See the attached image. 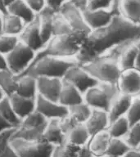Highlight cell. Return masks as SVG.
Masks as SVG:
<instances>
[{
  "instance_id": "cell-1",
  "label": "cell",
  "mask_w": 140,
  "mask_h": 157,
  "mask_svg": "<svg viewBox=\"0 0 140 157\" xmlns=\"http://www.w3.org/2000/svg\"><path fill=\"white\" fill-rule=\"evenodd\" d=\"M140 39V25L129 21L120 14H115L107 25L91 30L85 37L76 56L79 65L104 56L118 46Z\"/></svg>"
},
{
  "instance_id": "cell-2",
  "label": "cell",
  "mask_w": 140,
  "mask_h": 157,
  "mask_svg": "<svg viewBox=\"0 0 140 157\" xmlns=\"http://www.w3.org/2000/svg\"><path fill=\"white\" fill-rule=\"evenodd\" d=\"M86 36L87 35L77 33L52 36L39 52H37L34 61L46 56L76 59Z\"/></svg>"
},
{
  "instance_id": "cell-3",
  "label": "cell",
  "mask_w": 140,
  "mask_h": 157,
  "mask_svg": "<svg viewBox=\"0 0 140 157\" xmlns=\"http://www.w3.org/2000/svg\"><path fill=\"white\" fill-rule=\"evenodd\" d=\"M77 64L75 58L42 56L34 60L25 74H29L36 78L48 77L63 79L67 71Z\"/></svg>"
},
{
  "instance_id": "cell-4",
  "label": "cell",
  "mask_w": 140,
  "mask_h": 157,
  "mask_svg": "<svg viewBox=\"0 0 140 157\" xmlns=\"http://www.w3.org/2000/svg\"><path fill=\"white\" fill-rule=\"evenodd\" d=\"M98 83L117 84L121 74L118 61L108 56H98L80 65Z\"/></svg>"
},
{
  "instance_id": "cell-5",
  "label": "cell",
  "mask_w": 140,
  "mask_h": 157,
  "mask_svg": "<svg viewBox=\"0 0 140 157\" xmlns=\"http://www.w3.org/2000/svg\"><path fill=\"white\" fill-rule=\"evenodd\" d=\"M120 93L117 84L98 83L84 94V101L92 109L108 111L113 100Z\"/></svg>"
},
{
  "instance_id": "cell-6",
  "label": "cell",
  "mask_w": 140,
  "mask_h": 157,
  "mask_svg": "<svg viewBox=\"0 0 140 157\" xmlns=\"http://www.w3.org/2000/svg\"><path fill=\"white\" fill-rule=\"evenodd\" d=\"M11 144L19 157H52L55 149L43 139L25 140L12 136Z\"/></svg>"
},
{
  "instance_id": "cell-7",
  "label": "cell",
  "mask_w": 140,
  "mask_h": 157,
  "mask_svg": "<svg viewBox=\"0 0 140 157\" xmlns=\"http://www.w3.org/2000/svg\"><path fill=\"white\" fill-rule=\"evenodd\" d=\"M36 52L21 42L8 52L6 56L7 68L16 75H24L35 57Z\"/></svg>"
},
{
  "instance_id": "cell-8",
  "label": "cell",
  "mask_w": 140,
  "mask_h": 157,
  "mask_svg": "<svg viewBox=\"0 0 140 157\" xmlns=\"http://www.w3.org/2000/svg\"><path fill=\"white\" fill-rule=\"evenodd\" d=\"M66 19L73 32L88 35L91 29L86 23L83 12L71 2H66L58 11Z\"/></svg>"
},
{
  "instance_id": "cell-9",
  "label": "cell",
  "mask_w": 140,
  "mask_h": 157,
  "mask_svg": "<svg viewBox=\"0 0 140 157\" xmlns=\"http://www.w3.org/2000/svg\"><path fill=\"white\" fill-rule=\"evenodd\" d=\"M63 79L78 88L83 94H84L89 88L98 83V81L83 66L79 64L72 66L67 71Z\"/></svg>"
},
{
  "instance_id": "cell-10",
  "label": "cell",
  "mask_w": 140,
  "mask_h": 157,
  "mask_svg": "<svg viewBox=\"0 0 140 157\" xmlns=\"http://www.w3.org/2000/svg\"><path fill=\"white\" fill-rule=\"evenodd\" d=\"M35 110L44 115L48 120H61L69 114L68 107L39 95L35 98Z\"/></svg>"
},
{
  "instance_id": "cell-11",
  "label": "cell",
  "mask_w": 140,
  "mask_h": 157,
  "mask_svg": "<svg viewBox=\"0 0 140 157\" xmlns=\"http://www.w3.org/2000/svg\"><path fill=\"white\" fill-rule=\"evenodd\" d=\"M120 93L132 98L140 95V71L136 68L121 71L117 82Z\"/></svg>"
},
{
  "instance_id": "cell-12",
  "label": "cell",
  "mask_w": 140,
  "mask_h": 157,
  "mask_svg": "<svg viewBox=\"0 0 140 157\" xmlns=\"http://www.w3.org/2000/svg\"><path fill=\"white\" fill-rule=\"evenodd\" d=\"M18 38L20 42L25 44L35 52H39L44 46L40 34V27L38 16L35 17L34 21L25 24L24 29Z\"/></svg>"
},
{
  "instance_id": "cell-13",
  "label": "cell",
  "mask_w": 140,
  "mask_h": 157,
  "mask_svg": "<svg viewBox=\"0 0 140 157\" xmlns=\"http://www.w3.org/2000/svg\"><path fill=\"white\" fill-rule=\"evenodd\" d=\"M63 79L48 77L37 78V89L38 95L49 100L58 102L59 96L61 93Z\"/></svg>"
},
{
  "instance_id": "cell-14",
  "label": "cell",
  "mask_w": 140,
  "mask_h": 157,
  "mask_svg": "<svg viewBox=\"0 0 140 157\" xmlns=\"http://www.w3.org/2000/svg\"><path fill=\"white\" fill-rule=\"evenodd\" d=\"M83 13L86 23L91 30L100 29L107 25L115 15L111 10L107 9H87Z\"/></svg>"
},
{
  "instance_id": "cell-15",
  "label": "cell",
  "mask_w": 140,
  "mask_h": 157,
  "mask_svg": "<svg viewBox=\"0 0 140 157\" xmlns=\"http://www.w3.org/2000/svg\"><path fill=\"white\" fill-rule=\"evenodd\" d=\"M91 137L103 131H107L110 125V119L107 111L93 109L88 120L84 124Z\"/></svg>"
},
{
  "instance_id": "cell-16",
  "label": "cell",
  "mask_w": 140,
  "mask_h": 157,
  "mask_svg": "<svg viewBox=\"0 0 140 157\" xmlns=\"http://www.w3.org/2000/svg\"><path fill=\"white\" fill-rule=\"evenodd\" d=\"M42 138L54 147L66 144V136L61 127L60 120H48Z\"/></svg>"
},
{
  "instance_id": "cell-17",
  "label": "cell",
  "mask_w": 140,
  "mask_h": 157,
  "mask_svg": "<svg viewBox=\"0 0 140 157\" xmlns=\"http://www.w3.org/2000/svg\"><path fill=\"white\" fill-rule=\"evenodd\" d=\"M58 102L69 108L84 102V94L78 88L63 79Z\"/></svg>"
},
{
  "instance_id": "cell-18",
  "label": "cell",
  "mask_w": 140,
  "mask_h": 157,
  "mask_svg": "<svg viewBox=\"0 0 140 157\" xmlns=\"http://www.w3.org/2000/svg\"><path fill=\"white\" fill-rule=\"evenodd\" d=\"M8 98L13 110L21 120L35 110V99L25 98L17 93L12 94Z\"/></svg>"
},
{
  "instance_id": "cell-19",
  "label": "cell",
  "mask_w": 140,
  "mask_h": 157,
  "mask_svg": "<svg viewBox=\"0 0 140 157\" xmlns=\"http://www.w3.org/2000/svg\"><path fill=\"white\" fill-rule=\"evenodd\" d=\"M16 93L25 98L35 99L38 96L36 77L29 74L18 76Z\"/></svg>"
},
{
  "instance_id": "cell-20",
  "label": "cell",
  "mask_w": 140,
  "mask_h": 157,
  "mask_svg": "<svg viewBox=\"0 0 140 157\" xmlns=\"http://www.w3.org/2000/svg\"><path fill=\"white\" fill-rule=\"evenodd\" d=\"M133 98L130 96L125 95L122 93H119V95L113 100L109 110L108 116L110 119V123L118 118L125 116L130 108Z\"/></svg>"
},
{
  "instance_id": "cell-21",
  "label": "cell",
  "mask_w": 140,
  "mask_h": 157,
  "mask_svg": "<svg viewBox=\"0 0 140 157\" xmlns=\"http://www.w3.org/2000/svg\"><path fill=\"white\" fill-rule=\"evenodd\" d=\"M136 41L130 42L123 47L118 57V64L121 71L135 68L138 55V47Z\"/></svg>"
},
{
  "instance_id": "cell-22",
  "label": "cell",
  "mask_w": 140,
  "mask_h": 157,
  "mask_svg": "<svg viewBox=\"0 0 140 157\" xmlns=\"http://www.w3.org/2000/svg\"><path fill=\"white\" fill-rule=\"evenodd\" d=\"M111 136L107 130L93 135L91 137L87 148L94 157H101L107 154Z\"/></svg>"
},
{
  "instance_id": "cell-23",
  "label": "cell",
  "mask_w": 140,
  "mask_h": 157,
  "mask_svg": "<svg viewBox=\"0 0 140 157\" xmlns=\"http://www.w3.org/2000/svg\"><path fill=\"white\" fill-rule=\"evenodd\" d=\"M56 12L46 6L39 14H37L40 27V34L45 44L52 37V21Z\"/></svg>"
},
{
  "instance_id": "cell-24",
  "label": "cell",
  "mask_w": 140,
  "mask_h": 157,
  "mask_svg": "<svg viewBox=\"0 0 140 157\" xmlns=\"http://www.w3.org/2000/svg\"><path fill=\"white\" fill-rule=\"evenodd\" d=\"M119 12L133 24L140 25V0H119Z\"/></svg>"
},
{
  "instance_id": "cell-25",
  "label": "cell",
  "mask_w": 140,
  "mask_h": 157,
  "mask_svg": "<svg viewBox=\"0 0 140 157\" xmlns=\"http://www.w3.org/2000/svg\"><path fill=\"white\" fill-rule=\"evenodd\" d=\"M91 135L84 124H80L71 128L66 134V143L78 147H87Z\"/></svg>"
},
{
  "instance_id": "cell-26",
  "label": "cell",
  "mask_w": 140,
  "mask_h": 157,
  "mask_svg": "<svg viewBox=\"0 0 140 157\" xmlns=\"http://www.w3.org/2000/svg\"><path fill=\"white\" fill-rule=\"evenodd\" d=\"M7 13L17 16L27 24L35 19L37 14L29 7L24 0H16L7 8Z\"/></svg>"
},
{
  "instance_id": "cell-27",
  "label": "cell",
  "mask_w": 140,
  "mask_h": 157,
  "mask_svg": "<svg viewBox=\"0 0 140 157\" xmlns=\"http://www.w3.org/2000/svg\"><path fill=\"white\" fill-rule=\"evenodd\" d=\"M25 25V23L17 16L10 13L2 16V34L18 37Z\"/></svg>"
},
{
  "instance_id": "cell-28",
  "label": "cell",
  "mask_w": 140,
  "mask_h": 157,
  "mask_svg": "<svg viewBox=\"0 0 140 157\" xmlns=\"http://www.w3.org/2000/svg\"><path fill=\"white\" fill-rule=\"evenodd\" d=\"M18 75L5 69L0 70V90L7 97L16 93L17 88Z\"/></svg>"
},
{
  "instance_id": "cell-29",
  "label": "cell",
  "mask_w": 140,
  "mask_h": 157,
  "mask_svg": "<svg viewBox=\"0 0 140 157\" xmlns=\"http://www.w3.org/2000/svg\"><path fill=\"white\" fill-rule=\"evenodd\" d=\"M48 120L40 113L34 110L29 115L22 119L19 127L28 128V129L41 130L44 131L46 127Z\"/></svg>"
},
{
  "instance_id": "cell-30",
  "label": "cell",
  "mask_w": 140,
  "mask_h": 157,
  "mask_svg": "<svg viewBox=\"0 0 140 157\" xmlns=\"http://www.w3.org/2000/svg\"><path fill=\"white\" fill-rule=\"evenodd\" d=\"M68 115L77 124H85L92 113V108L84 101L69 107Z\"/></svg>"
},
{
  "instance_id": "cell-31",
  "label": "cell",
  "mask_w": 140,
  "mask_h": 157,
  "mask_svg": "<svg viewBox=\"0 0 140 157\" xmlns=\"http://www.w3.org/2000/svg\"><path fill=\"white\" fill-rule=\"evenodd\" d=\"M0 115L9 123L14 128H17L20 126L21 120L20 119L16 112L13 110L9 98L5 96L2 100L0 101Z\"/></svg>"
},
{
  "instance_id": "cell-32",
  "label": "cell",
  "mask_w": 140,
  "mask_h": 157,
  "mask_svg": "<svg viewBox=\"0 0 140 157\" xmlns=\"http://www.w3.org/2000/svg\"><path fill=\"white\" fill-rule=\"evenodd\" d=\"M130 124L126 116L118 118L110 123L107 132L111 137L113 138H124L130 129Z\"/></svg>"
},
{
  "instance_id": "cell-33",
  "label": "cell",
  "mask_w": 140,
  "mask_h": 157,
  "mask_svg": "<svg viewBox=\"0 0 140 157\" xmlns=\"http://www.w3.org/2000/svg\"><path fill=\"white\" fill-rule=\"evenodd\" d=\"M15 128H12L0 134V157H19L11 144Z\"/></svg>"
},
{
  "instance_id": "cell-34",
  "label": "cell",
  "mask_w": 140,
  "mask_h": 157,
  "mask_svg": "<svg viewBox=\"0 0 140 157\" xmlns=\"http://www.w3.org/2000/svg\"><path fill=\"white\" fill-rule=\"evenodd\" d=\"M130 146L126 143L124 138H113L111 137L108 145L107 154L116 157H123L130 150Z\"/></svg>"
},
{
  "instance_id": "cell-35",
  "label": "cell",
  "mask_w": 140,
  "mask_h": 157,
  "mask_svg": "<svg viewBox=\"0 0 140 157\" xmlns=\"http://www.w3.org/2000/svg\"><path fill=\"white\" fill-rule=\"evenodd\" d=\"M72 29L60 12H56L52 21V36H60L73 34Z\"/></svg>"
},
{
  "instance_id": "cell-36",
  "label": "cell",
  "mask_w": 140,
  "mask_h": 157,
  "mask_svg": "<svg viewBox=\"0 0 140 157\" xmlns=\"http://www.w3.org/2000/svg\"><path fill=\"white\" fill-rule=\"evenodd\" d=\"M126 143L130 148L135 149L140 145V122L130 125L127 134L124 137Z\"/></svg>"
},
{
  "instance_id": "cell-37",
  "label": "cell",
  "mask_w": 140,
  "mask_h": 157,
  "mask_svg": "<svg viewBox=\"0 0 140 157\" xmlns=\"http://www.w3.org/2000/svg\"><path fill=\"white\" fill-rule=\"evenodd\" d=\"M81 148L66 143L61 146L55 147L52 157H78L79 152Z\"/></svg>"
},
{
  "instance_id": "cell-38",
  "label": "cell",
  "mask_w": 140,
  "mask_h": 157,
  "mask_svg": "<svg viewBox=\"0 0 140 157\" xmlns=\"http://www.w3.org/2000/svg\"><path fill=\"white\" fill-rule=\"evenodd\" d=\"M19 43V38L5 34H0V52L7 55Z\"/></svg>"
},
{
  "instance_id": "cell-39",
  "label": "cell",
  "mask_w": 140,
  "mask_h": 157,
  "mask_svg": "<svg viewBox=\"0 0 140 157\" xmlns=\"http://www.w3.org/2000/svg\"><path fill=\"white\" fill-rule=\"evenodd\" d=\"M125 116L130 125L140 122V96L133 98L131 105Z\"/></svg>"
},
{
  "instance_id": "cell-40",
  "label": "cell",
  "mask_w": 140,
  "mask_h": 157,
  "mask_svg": "<svg viewBox=\"0 0 140 157\" xmlns=\"http://www.w3.org/2000/svg\"><path fill=\"white\" fill-rule=\"evenodd\" d=\"M114 0H87L88 9L111 10Z\"/></svg>"
},
{
  "instance_id": "cell-41",
  "label": "cell",
  "mask_w": 140,
  "mask_h": 157,
  "mask_svg": "<svg viewBox=\"0 0 140 157\" xmlns=\"http://www.w3.org/2000/svg\"><path fill=\"white\" fill-rule=\"evenodd\" d=\"M24 1L35 14H39L47 6L46 0H24Z\"/></svg>"
},
{
  "instance_id": "cell-42",
  "label": "cell",
  "mask_w": 140,
  "mask_h": 157,
  "mask_svg": "<svg viewBox=\"0 0 140 157\" xmlns=\"http://www.w3.org/2000/svg\"><path fill=\"white\" fill-rule=\"evenodd\" d=\"M69 1L71 0H46V2L48 7L52 8L55 12H58L60 8Z\"/></svg>"
},
{
  "instance_id": "cell-43",
  "label": "cell",
  "mask_w": 140,
  "mask_h": 157,
  "mask_svg": "<svg viewBox=\"0 0 140 157\" xmlns=\"http://www.w3.org/2000/svg\"><path fill=\"white\" fill-rule=\"evenodd\" d=\"M12 128H14L12 127V125L10 124L9 123L7 122V120L0 115V134L2 133V132H6L7 130L12 129Z\"/></svg>"
},
{
  "instance_id": "cell-44",
  "label": "cell",
  "mask_w": 140,
  "mask_h": 157,
  "mask_svg": "<svg viewBox=\"0 0 140 157\" xmlns=\"http://www.w3.org/2000/svg\"><path fill=\"white\" fill-rule=\"evenodd\" d=\"M123 157H140V151L137 148L135 149L131 148Z\"/></svg>"
},
{
  "instance_id": "cell-45",
  "label": "cell",
  "mask_w": 140,
  "mask_h": 157,
  "mask_svg": "<svg viewBox=\"0 0 140 157\" xmlns=\"http://www.w3.org/2000/svg\"><path fill=\"white\" fill-rule=\"evenodd\" d=\"M136 44H137V47H138V55H137V60H136V66H135V68L140 71V39H138V40L136 42Z\"/></svg>"
},
{
  "instance_id": "cell-46",
  "label": "cell",
  "mask_w": 140,
  "mask_h": 157,
  "mask_svg": "<svg viewBox=\"0 0 140 157\" xmlns=\"http://www.w3.org/2000/svg\"><path fill=\"white\" fill-rule=\"evenodd\" d=\"M7 68V61L5 55L0 52V70H5Z\"/></svg>"
},
{
  "instance_id": "cell-47",
  "label": "cell",
  "mask_w": 140,
  "mask_h": 157,
  "mask_svg": "<svg viewBox=\"0 0 140 157\" xmlns=\"http://www.w3.org/2000/svg\"><path fill=\"white\" fill-rule=\"evenodd\" d=\"M0 12L2 15H5L7 13V6L5 4L4 0H0Z\"/></svg>"
},
{
  "instance_id": "cell-48",
  "label": "cell",
  "mask_w": 140,
  "mask_h": 157,
  "mask_svg": "<svg viewBox=\"0 0 140 157\" xmlns=\"http://www.w3.org/2000/svg\"><path fill=\"white\" fill-rule=\"evenodd\" d=\"M2 16L3 15L0 12V34H2Z\"/></svg>"
},
{
  "instance_id": "cell-49",
  "label": "cell",
  "mask_w": 140,
  "mask_h": 157,
  "mask_svg": "<svg viewBox=\"0 0 140 157\" xmlns=\"http://www.w3.org/2000/svg\"><path fill=\"white\" fill-rule=\"evenodd\" d=\"M15 1H16V0H4L5 4H6V6H7V8L10 4H12V2H15Z\"/></svg>"
},
{
  "instance_id": "cell-50",
  "label": "cell",
  "mask_w": 140,
  "mask_h": 157,
  "mask_svg": "<svg viewBox=\"0 0 140 157\" xmlns=\"http://www.w3.org/2000/svg\"><path fill=\"white\" fill-rule=\"evenodd\" d=\"M4 97H5V95H4V94H3V93H2V91L0 90V101L2 100V98H4Z\"/></svg>"
},
{
  "instance_id": "cell-51",
  "label": "cell",
  "mask_w": 140,
  "mask_h": 157,
  "mask_svg": "<svg viewBox=\"0 0 140 157\" xmlns=\"http://www.w3.org/2000/svg\"><path fill=\"white\" fill-rule=\"evenodd\" d=\"M101 157H116V156H113V155H104L103 156Z\"/></svg>"
},
{
  "instance_id": "cell-52",
  "label": "cell",
  "mask_w": 140,
  "mask_h": 157,
  "mask_svg": "<svg viewBox=\"0 0 140 157\" xmlns=\"http://www.w3.org/2000/svg\"><path fill=\"white\" fill-rule=\"evenodd\" d=\"M137 149H138V150H139V151H140V145H139V146H138V147Z\"/></svg>"
},
{
  "instance_id": "cell-53",
  "label": "cell",
  "mask_w": 140,
  "mask_h": 157,
  "mask_svg": "<svg viewBox=\"0 0 140 157\" xmlns=\"http://www.w3.org/2000/svg\"><path fill=\"white\" fill-rule=\"evenodd\" d=\"M139 96H140V95H139Z\"/></svg>"
}]
</instances>
